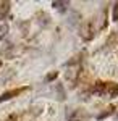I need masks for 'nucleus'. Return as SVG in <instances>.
<instances>
[{"label":"nucleus","instance_id":"f257e3e1","mask_svg":"<svg viewBox=\"0 0 118 121\" xmlns=\"http://www.w3.org/2000/svg\"><path fill=\"white\" fill-rule=\"evenodd\" d=\"M92 92L102 95V97H117L118 95V84L115 82H97L92 87Z\"/></svg>","mask_w":118,"mask_h":121},{"label":"nucleus","instance_id":"f03ea898","mask_svg":"<svg viewBox=\"0 0 118 121\" xmlns=\"http://www.w3.org/2000/svg\"><path fill=\"white\" fill-rule=\"evenodd\" d=\"M24 91V89H15V91H8V92L2 94L0 95V102H5V100H10L11 97H15V95H18V94H21Z\"/></svg>","mask_w":118,"mask_h":121},{"label":"nucleus","instance_id":"7ed1b4c3","mask_svg":"<svg viewBox=\"0 0 118 121\" xmlns=\"http://www.w3.org/2000/svg\"><path fill=\"white\" fill-rule=\"evenodd\" d=\"M112 113H113V107H109V108H107V110H105L104 113H100L99 116H97V120H104V118H107V116H110Z\"/></svg>","mask_w":118,"mask_h":121},{"label":"nucleus","instance_id":"20e7f679","mask_svg":"<svg viewBox=\"0 0 118 121\" xmlns=\"http://www.w3.org/2000/svg\"><path fill=\"white\" fill-rule=\"evenodd\" d=\"M52 5H54V8L60 10V11H65V10H66V8H65V7H66L68 3H66V2H54Z\"/></svg>","mask_w":118,"mask_h":121},{"label":"nucleus","instance_id":"39448f33","mask_svg":"<svg viewBox=\"0 0 118 121\" xmlns=\"http://www.w3.org/2000/svg\"><path fill=\"white\" fill-rule=\"evenodd\" d=\"M8 5H10L8 2H5V3H2V5H0V16H2V18H3V15L8 11Z\"/></svg>","mask_w":118,"mask_h":121},{"label":"nucleus","instance_id":"423d86ee","mask_svg":"<svg viewBox=\"0 0 118 121\" xmlns=\"http://www.w3.org/2000/svg\"><path fill=\"white\" fill-rule=\"evenodd\" d=\"M7 31H8V26L7 24H0V37H3L7 34Z\"/></svg>","mask_w":118,"mask_h":121},{"label":"nucleus","instance_id":"0eeeda50","mask_svg":"<svg viewBox=\"0 0 118 121\" xmlns=\"http://www.w3.org/2000/svg\"><path fill=\"white\" fill-rule=\"evenodd\" d=\"M57 76H58V71H52V73H49V74H47V81H54Z\"/></svg>","mask_w":118,"mask_h":121},{"label":"nucleus","instance_id":"6e6552de","mask_svg":"<svg viewBox=\"0 0 118 121\" xmlns=\"http://www.w3.org/2000/svg\"><path fill=\"white\" fill-rule=\"evenodd\" d=\"M113 19H118V3H115V8H113Z\"/></svg>","mask_w":118,"mask_h":121},{"label":"nucleus","instance_id":"1a4fd4ad","mask_svg":"<svg viewBox=\"0 0 118 121\" xmlns=\"http://www.w3.org/2000/svg\"><path fill=\"white\" fill-rule=\"evenodd\" d=\"M117 118H118V113H117Z\"/></svg>","mask_w":118,"mask_h":121}]
</instances>
